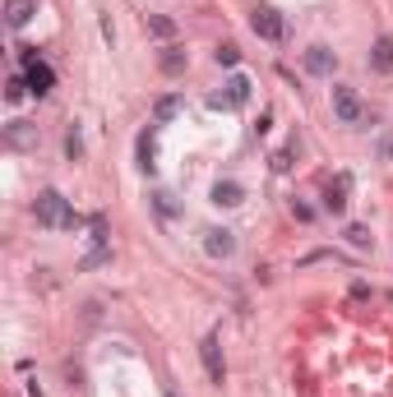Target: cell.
Instances as JSON below:
<instances>
[{"instance_id":"cell-1","label":"cell","mask_w":393,"mask_h":397,"mask_svg":"<svg viewBox=\"0 0 393 397\" xmlns=\"http://www.w3.org/2000/svg\"><path fill=\"white\" fill-rule=\"evenodd\" d=\"M33 213H37V222H42V227H65L74 208L65 203V194H60V189H42V194H37V203H33Z\"/></svg>"},{"instance_id":"cell-2","label":"cell","mask_w":393,"mask_h":397,"mask_svg":"<svg viewBox=\"0 0 393 397\" xmlns=\"http://www.w3.org/2000/svg\"><path fill=\"white\" fill-rule=\"evenodd\" d=\"M23 65H28V69H23V79H28V88H33L37 97H46V93L56 88V69L46 65V60H37L33 46H23Z\"/></svg>"},{"instance_id":"cell-3","label":"cell","mask_w":393,"mask_h":397,"mask_svg":"<svg viewBox=\"0 0 393 397\" xmlns=\"http://www.w3.org/2000/svg\"><path fill=\"white\" fill-rule=\"evenodd\" d=\"M250 28H255L264 42H282V37H287V19H282L278 10H269V5H259V10L250 14Z\"/></svg>"},{"instance_id":"cell-4","label":"cell","mask_w":393,"mask_h":397,"mask_svg":"<svg viewBox=\"0 0 393 397\" xmlns=\"http://www.w3.org/2000/svg\"><path fill=\"white\" fill-rule=\"evenodd\" d=\"M333 116L342 125H361V121H366V107H361V97L352 88H342V83H338V88H333Z\"/></svg>"},{"instance_id":"cell-5","label":"cell","mask_w":393,"mask_h":397,"mask_svg":"<svg viewBox=\"0 0 393 397\" xmlns=\"http://www.w3.org/2000/svg\"><path fill=\"white\" fill-rule=\"evenodd\" d=\"M199 361H204V370H208V379H213V384H222V379H227L222 346H218V337H213V332H208V337L199 342Z\"/></svg>"},{"instance_id":"cell-6","label":"cell","mask_w":393,"mask_h":397,"mask_svg":"<svg viewBox=\"0 0 393 397\" xmlns=\"http://www.w3.org/2000/svg\"><path fill=\"white\" fill-rule=\"evenodd\" d=\"M301 60H305V69H310V74H319V79H324V74H333V69H338V55L328 51L324 42H319V46H310V51H305Z\"/></svg>"},{"instance_id":"cell-7","label":"cell","mask_w":393,"mask_h":397,"mask_svg":"<svg viewBox=\"0 0 393 397\" xmlns=\"http://www.w3.org/2000/svg\"><path fill=\"white\" fill-rule=\"evenodd\" d=\"M347 189H352V176H347V171H342V176L324 189V208L333 213V217H342V213H347Z\"/></svg>"},{"instance_id":"cell-8","label":"cell","mask_w":393,"mask_h":397,"mask_svg":"<svg viewBox=\"0 0 393 397\" xmlns=\"http://www.w3.org/2000/svg\"><path fill=\"white\" fill-rule=\"evenodd\" d=\"M204 250L213 254V259H232L236 254V236L222 231V227H213V231H204Z\"/></svg>"},{"instance_id":"cell-9","label":"cell","mask_w":393,"mask_h":397,"mask_svg":"<svg viewBox=\"0 0 393 397\" xmlns=\"http://www.w3.org/2000/svg\"><path fill=\"white\" fill-rule=\"evenodd\" d=\"M5 144H10V148H37V125L10 121V125H5Z\"/></svg>"},{"instance_id":"cell-10","label":"cell","mask_w":393,"mask_h":397,"mask_svg":"<svg viewBox=\"0 0 393 397\" xmlns=\"http://www.w3.org/2000/svg\"><path fill=\"white\" fill-rule=\"evenodd\" d=\"M371 69H375V74H393V37H375V46H371Z\"/></svg>"},{"instance_id":"cell-11","label":"cell","mask_w":393,"mask_h":397,"mask_svg":"<svg viewBox=\"0 0 393 397\" xmlns=\"http://www.w3.org/2000/svg\"><path fill=\"white\" fill-rule=\"evenodd\" d=\"M157 65H162V74H185V65H190V55H185V46H162V55H157Z\"/></svg>"},{"instance_id":"cell-12","label":"cell","mask_w":393,"mask_h":397,"mask_svg":"<svg viewBox=\"0 0 393 397\" xmlns=\"http://www.w3.org/2000/svg\"><path fill=\"white\" fill-rule=\"evenodd\" d=\"M153 157H157V134H153V125H148V130L139 134V171H144V176H153V171H157Z\"/></svg>"},{"instance_id":"cell-13","label":"cell","mask_w":393,"mask_h":397,"mask_svg":"<svg viewBox=\"0 0 393 397\" xmlns=\"http://www.w3.org/2000/svg\"><path fill=\"white\" fill-rule=\"evenodd\" d=\"M33 14H37V0H5V23L10 28H23Z\"/></svg>"},{"instance_id":"cell-14","label":"cell","mask_w":393,"mask_h":397,"mask_svg":"<svg viewBox=\"0 0 393 397\" xmlns=\"http://www.w3.org/2000/svg\"><path fill=\"white\" fill-rule=\"evenodd\" d=\"M213 203L218 208H236V203H246V189L236 185V180H218L213 185Z\"/></svg>"},{"instance_id":"cell-15","label":"cell","mask_w":393,"mask_h":397,"mask_svg":"<svg viewBox=\"0 0 393 397\" xmlns=\"http://www.w3.org/2000/svg\"><path fill=\"white\" fill-rule=\"evenodd\" d=\"M227 102H232V107L250 102V79L246 74H232V79H227Z\"/></svg>"},{"instance_id":"cell-16","label":"cell","mask_w":393,"mask_h":397,"mask_svg":"<svg viewBox=\"0 0 393 397\" xmlns=\"http://www.w3.org/2000/svg\"><path fill=\"white\" fill-rule=\"evenodd\" d=\"M148 33L162 37V42H171V37H176V19H167V14H148Z\"/></svg>"},{"instance_id":"cell-17","label":"cell","mask_w":393,"mask_h":397,"mask_svg":"<svg viewBox=\"0 0 393 397\" xmlns=\"http://www.w3.org/2000/svg\"><path fill=\"white\" fill-rule=\"evenodd\" d=\"M171 116H180V97H176V93L157 97V107H153V121H157V125H162V121H171Z\"/></svg>"},{"instance_id":"cell-18","label":"cell","mask_w":393,"mask_h":397,"mask_svg":"<svg viewBox=\"0 0 393 397\" xmlns=\"http://www.w3.org/2000/svg\"><path fill=\"white\" fill-rule=\"evenodd\" d=\"M88 241L93 245H107V241H112V227H107V217H102V213H93V217H88Z\"/></svg>"},{"instance_id":"cell-19","label":"cell","mask_w":393,"mask_h":397,"mask_svg":"<svg viewBox=\"0 0 393 397\" xmlns=\"http://www.w3.org/2000/svg\"><path fill=\"white\" fill-rule=\"evenodd\" d=\"M153 208H157V217H180V203H176V198H171V194H153Z\"/></svg>"},{"instance_id":"cell-20","label":"cell","mask_w":393,"mask_h":397,"mask_svg":"<svg viewBox=\"0 0 393 397\" xmlns=\"http://www.w3.org/2000/svg\"><path fill=\"white\" fill-rule=\"evenodd\" d=\"M23 93H33V88H28V79L14 74L10 83H5V102H23Z\"/></svg>"},{"instance_id":"cell-21","label":"cell","mask_w":393,"mask_h":397,"mask_svg":"<svg viewBox=\"0 0 393 397\" xmlns=\"http://www.w3.org/2000/svg\"><path fill=\"white\" fill-rule=\"evenodd\" d=\"M292 157H296V144L278 148V153H273V171H292Z\"/></svg>"},{"instance_id":"cell-22","label":"cell","mask_w":393,"mask_h":397,"mask_svg":"<svg viewBox=\"0 0 393 397\" xmlns=\"http://www.w3.org/2000/svg\"><path fill=\"white\" fill-rule=\"evenodd\" d=\"M347 241L357 245V250H371V245H375V241H371V231H366V227H347Z\"/></svg>"},{"instance_id":"cell-23","label":"cell","mask_w":393,"mask_h":397,"mask_svg":"<svg viewBox=\"0 0 393 397\" xmlns=\"http://www.w3.org/2000/svg\"><path fill=\"white\" fill-rule=\"evenodd\" d=\"M236 60H241V51H236L232 42H227V46H218V65H222V69H232Z\"/></svg>"},{"instance_id":"cell-24","label":"cell","mask_w":393,"mask_h":397,"mask_svg":"<svg viewBox=\"0 0 393 397\" xmlns=\"http://www.w3.org/2000/svg\"><path fill=\"white\" fill-rule=\"evenodd\" d=\"M65 153H69V157H84V139H79V130L65 134Z\"/></svg>"},{"instance_id":"cell-25","label":"cell","mask_w":393,"mask_h":397,"mask_svg":"<svg viewBox=\"0 0 393 397\" xmlns=\"http://www.w3.org/2000/svg\"><path fill=\"white\" fill-rule=\"evenodd\" d=\"M292 213H296V222H310V217H314L310 203H292Z\"/></svg>"},{"instance_id":"cell-26","label":"cell","mask_w":393,"mask_h":397,"mask_svg":"<svg viewBox=\"0 0 393 397\" xmlns=\"http://www.w3.org/2000/svg\"><path fill=\"white\" fill-rule=\"evenodd\" d=\"M167 397H176V393H167Z\"/></svg>"}]
</instances>
